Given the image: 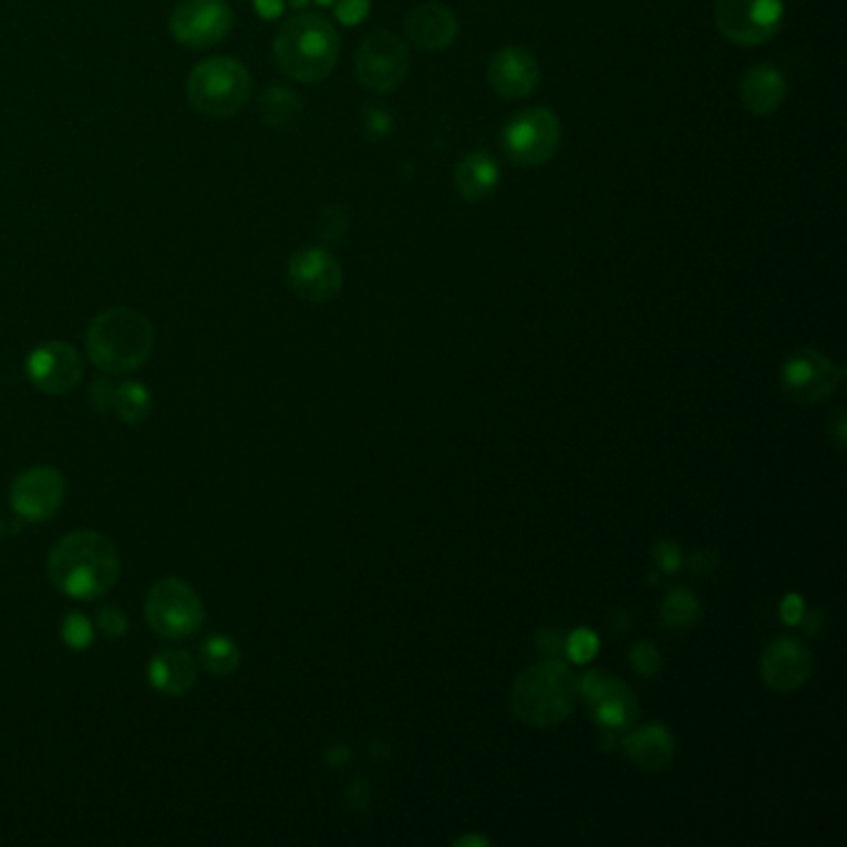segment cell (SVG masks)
Instances as JSON below:
<instances>
[{
    "instance_id": "6",
    "label": "cell",
    "mask_w": 847,
    "mask_h": 847,
    "mask_svg": "<svg viewBox=\"0 0 847 847\" xmlns=\"http://www.w3.org/2000/svg\"><path fill=\"white\" fill-rule=\"evenodd\" d=\"M559 140H562V127H559L555 112L533 107L507 122L503 149L519 167H539L557 155Z\"/></svg>"
},
{
    "instance_id": "23",
    "label": "cell",
    "mask_w": 847,
    "mask_h": 847,
    "mask_svg": "<svg viewBox=\"0 0 847 847\" xmlns=\"http://www.w3.org/2000/svg\"><path fill=\"white\" fill-rule=\"evenodd\" d=\"M301 112H303L301 97L291 93L289 87L271 85L264 90V95L259 97V115L269 127H279V130L291 127L299 122Z\"/></svg>"
},
{
    "instance_id": "4",
    "label": "cell",
    "mask_w": 847,
    "mask_h": 847,
    "mask_svg": "<svg viewBox=\"0 0 847 847\" xmlns=\"http://www.w3.org/2000/svg\"><path fill=\"white\" fill-rule=\"evenodd\" d=\"M579 696V681L565 661L545 659L537 667L525 669L513 683L509 703L519 719L535 729H549L562 723Z\"/></svg>"
},
{
    "instance_id": "17",
    "label": "cell",
    "mask_w": 847,
    "mask_h": 847,
    "mask_svg": "<svg viewBox=\"0 0 847 847\" xmlns=\"http://www.w3.org/2000/svg\"><path fill=\"white\" fill-rule=\"evenodd\" d=\"M487 80L495 93L505 100L533 95L539 85V63L525 48L507 45L489 60Z\"/></svg>"
},
{
    "instance_id": "20",
    "label": "cell",
    "mask_w": 847,
    "mask_h": 847,
    "mask_svg": "<svg viewBox=\"0 0 847 847\" xmlns=\"http://www.w3.org/2000/svg\"><path fill=\"white\" fill-rule=\"evenodd\" d=\"M624 746L644 771H663L673 761V738L669 729L659 726V723L631 731L624 738Z\"/></svg>"
},
{
    "instance_id": "24",
    "label": "cell",
    "mask_w": 847,
    "mask_h": 847,
    "mask_svg": "<svg viewBox=\"0 0 847 847\" xmlns=\"http://www.w3.org/2000/svg\"><path fill=\"white\" fill-rule=\"evenodd\" d=\"M701 619V605L699 599L691 595L689 589L676 587L663 597L661 605V621L671 629H686L693 627Z\"/></svg>"
},
{
    "instance_id": "32",
    "label": "cell",
    "mask_w": 847,
    "mask_h": 847,
    "mask_svg": "<svg viewBox=\"0 0 847 847\" xmlns=\"http://www.w3.org/2000/svg\"><path fill=\"white\" fill-rule=\"evenodd\" d=\"M565 641L567 637L559 634L557 629H543L537 637V649L545 659H559L562 661L565 654Z\"/></svg>"
},
{
    "instance_id": "7",
    "label": "cell",
    "mask_w": 847,
    "mask_h": 847,
    "mask_svg": "<svg viewBox=\"0 0 847 847\" xmlns=\"http://www.w3.org/2000/svg\"><path fill=\"white\" fill-rule=\"evenodd\" d=\"M145 611L155 634L165 639L192 637L204 621V605L199 595L182 579L157 581L149 589Z\"/></svg>"
},
{
    "instance_id": "2",
    "label": "cell",
    "mask_w": 847,
    "mask_h": 847,
    "mask_svg": "<svg viewBox=\"0 0 847 847\" xmlns=\"http://www.w3.org/2000/svg\"><path fill=\"white\" fill-rule=\"evenodd\" d=\"M341 53L339 30L323 16L303 13L279 28L273 60L286 78L299 83H321L333 73Z\"/></svg>"
},
{
    "instance_id": "1",
    "label": "cell",
    "mask_w": 847,
    "mask_h": 847,
    "mask_svg": "<svg viewBox=\"0 0 847 847\" xmlns=\"http://www.w3.org/2000/svg\"><path fill=\"white\" fill-rule=\"evenodd\" d=\"M48 575L68 597L97 599L115 587L120 577L117 547L93 529H78L50 549Z\"/></svg>"
},
{
    "instance_id": "43",
    "label": "cell",
    "mask_w": 847,
    "mask_h": 847,
    "mask_svg": "<svg viewBox=\"0 0 847 847\" xmlns=\"http://www.w3.org/2000/svg\"><path fill=\"white\" fill-rule=\"evenodd\" d=\"M316 3H319V6H331V3H335V0H316Z\"/></svg>"
},
{
    "instance_id": "30",
    "label": "cell",
    "mask_w": 847,
    "mask_h": 847,
    "mask_svg": "<svg viewBox=\"0 0 847 847\" xmlns=\"http://www.w3.org/2000/svg\"><path fill=\"white\" fill-rule=\"evenodd\" d=\"M629 659L641 676H654V673L661 669L659 651L654 644H649V641H639V644H634Z\"/></svg>"
},
{
    "instance_id": "27",
    "label": "cell",
    "mask_w": 847,
    "mask_h": 847,
    "mask_svg": "<svg viewBox=\"0 0 847 847\" xmlns=\"http://www.w3.org/2000/svg\"><path fill=\"white\" fill-rule=\"evenodd\" d=\"M599 651V639L595 631L589 629H577L571 631L565 641V654L575 661V663H587L597 657Z\"/></svg>"
},
{
    "instance_id": "19",
    "label": "cell",
    "mask_w": 847,
    "mask_h": 847,
    "mask_svg": "<svg viewBox=\"0 0 847 847\" xmlns=\"http://www.w3.org/2000/svg\"><path fill=\"white\" fill-rule=\"evenodd\" d=\"M788 85L775 68L758 65L746 73L741 83V100L753 115H773L783 105Z\"/></svg>"
},
{
    "instance_id": "10",
    "label": "cell",
    "mask_w": 847,
    "mask_h": 847,
    "mask_svg": "<svg viewBox=\"0 0 847 847\" xmlns=\"http://www.w3.org/2000/svg\"><path fill=\"white\" fill-rule=\"evenodd\" d=\"M407 70H411L407 45L388 30H378L365 38L355 58V73L361 85L371 93H391L403 83Z\"/></svg>"
},
{
    "instance_id": "25",
    "label": "cell",
    "mask_w": 847,
    "mask_h": 847,
    "mask_svg": "<svg viewBox=\"0 0 847 847\" xmlns=\"http://www.w3.org/2000/svg\"><path fill=\"white\" fill-rule=\"evenodd\" d=\"M112 411H117L122 421L130 425H137L142 421H147L152 413V395L147 391V385L142 383H125L117 385L115 391V405Z\"/></svg>"
},
{
    "instance_id": "13",
    "label": "cell",
    "mask_w": 847,
    "mask_h": 847,
    "mask_svg": "<svg viewBox=\"0 0 847 847\" xmlns=\"http://www.w3.org/2000/svg\"><path fill=\"white\" fill-rule=\"evenodd\" d=\"M65 499V479L55 467L40 465L30 467L23 475L16 477L10 487V505L16 513L30 519V523H43L50 519Z\"/></svg>"
},
{
    "instance_id": "28",
    "label": "cell",
    "mask_w": 847,
    "mask_h": 847,
    "mask_svg": "<svg viewBox=\"0 0 847 847\" xmlns=\"http://www.w3.org/2000/svg\"><path fill=\"white\" fill-rule=\"evenodd\" d=\"M63 639L68 647L73 649H87L90 644H93L95 639V629L93 624H90V619L83 617V614H70L65 621H63Z\"/></svg>"
},
{
    "instance_id": "11",
    "label": "cell",
    "mask_w": 847,
    "mask_h": 847,
    "mask_svg": "<svg viewBox=\"0 0 847 847\" xmlns=\"http://www.w3.org/2000/svg\"><path fill=\"white\" fill-rule=\"evenodd\" d=\"M843 378V369H838L828 355L813 349L795 351L785 359L781 369L783 393L800 405L828 401V397L838 391Z\"/></svg>"
},
{
    "instance_id": "36",
    "label": "cell",
    "mask_w": 847,
    "mask_h": 847,
    "mask_svg": "<svg viewBox=\"0 0 847 847\" xmlns=\"http://www.w3.org/2000/svg\"><path fill=\"white\" fill-rule=\"evenodd\" d=\"M115 391L117 388L112 385L110 381H97L95 388H93V403L100 413H107L112 411V405H115Z\"/></svg>"
},
{
    "instance_id": "12",
    "label": "cell",
    "mask_w": 847,
    "mask_h": 847,
    "mask_svg": "<svg viewBox=\"0 0 847 847\" xmlns=\"http://www.w3.org/2000/svg\"><path fill=\"white\" fill-rule=\"evenodd\" d=\"M286 279H289L291 291L301 301L326 303L341 291L343 269L331 251L321 247H303L289 259Z\"/></svg>"
},
{
    "instance_id": "35",
    "label": "cell",
    "mask_w": 847,
    "mask_h": 847,
    "mask_svg": "<svg viewBox=\"0 0 847 847\" xmlns=\"http://www.w3.org/2000/svg\"><path fill=\"white\" fill-rule=\"evenodd\" d=\"M365 127H369L371 137H381V135H385V132H391L393 120L388 117L383 110L371 107V110H365Z\"/></svg>"
},
{
    "instance_id": "31",
    "label": "cell",
    "mask_w": 847,
    "mask_h": 847,
    "mask_svg": "<svg viewBox=\"0 0 847 847\" xmlns=\"http://www.w3.org/2000/svg\"><path fill=\"white\" fill-rule=\"evenodd\" d=\"M654 559L657 565L669 571V575H673V571H679L683 557H681V549L676 543H671V539H661V543H657L654 547Z\"/></svg>"
},
{
    "instance_id": "15",
    "label": "cell",
    "mask_w": 847,
    "mask_h": 847,
    "mask_svg": "<svg viewBox=\"0 0 847 847\" xmlns=\"http://www.w3.org/2000/svg\"><path fill=\"white\" fill-rule=\"evenodd\" d=\"M28 375L40 391L50 395L70 393L83 378V361L75 345L65 341H48L30 353Z\"/></svg>"
},
{
    "instance_id": "33",
    "label": "cell",
    "mask_w": 847,
    "mask_h": 847,
    "mask_svg": "<svg viewBox=\"0 0 847 847\" xmlns=\"http://www.w3.org/2000/svg\"><path fill=\"white\" fill-rule=\"evenodd\" d=\"M369 10L371 0H341V3L335 6V18L345 25H359L361 20L369 16Z\"/></svg>"
},
{
    "instance_id": "40",
    "label": "cell",
    "mask_w": 847,
    "mask_h": 847,
    "mask_svg": "<svg viewBox=\"0 0 847 847\" xmlns=\"http://www.w3.org/2000/svg\"><path fill=\"white\" fill-rule=\"evenodd\" d=\"M835 437H838V447L845 445V413L840 411L838 415H835Z\"/></svg>"
},
{
    "instance_id": "29",
    "label": "cell",
    "mask_w": 847,
    "mask_h": 847,
    "mask_svg": "<svg viewBox=\"0 0 847 847\" xmlns=\"http://www.w3.org/2000/svg\"><path fill=\"white\" fill-rule=\"evenodd\" d=\"M349 209L341 207V204H333V207H329L323 211L321 217V234L323 239L329 241H339L343 239V234L349 231Z\"/></svg>"
},
{
    "instance_id": "39",
    "label": "cell",
    "mask_w": 847,
    "mask_h": 847,
    "mask_svg": "<svg viewBox=\"0 0 847 847\" xmlns=\"http://www.w3.org/2000/svg\"><path fill=\"white\" fill-rule=\"evenodd\" d=\"M349 748H345V746H333L329 753H326V758H329V763H333V765H343L345 761H349Z\"/></svg>"
},
{
    "instance_id": "18",
    "label": "cell",
    "mask_w": 847,
    "mask_h": 847,
    "mask_svg": "<svg viewBox=\"0 0 847 847\" xmlns=\"http://www.w3.org/2000/svg\"><path fill=\"white\" fill-rule=\"evenodd\" d=\"M457 18L441 3H423L405 18V33L421 50H443L457 38Z\"/></svg>"
},
{
    "instance_id": "16",
    "label": "cell",
    "mask_w": 847,
    "mask_h": 847,
    "mask_svg": "<svg viewBox=\"0 0 847 847\" xmlns=\"http://www.w3.org/2000/svg\"><path fill=\"white\" fill-rule=\"evenodd\" d=\"M813 671V657L798 639L793 637H778L771 641V647L765 649L761 661L763 681L768 683L773 691L788 693L798 691L805 681L810 679Z\"/></svg>"
},
{
    "instance_id": "34",
    "label": "cell",
    "mask_w": 847,
    "mask_h": 847,
    "mask_svg": "<svg viewBox=\"0 0 847 847\" xmlns=\"http://www.w3.org/2000/svg\"><path fill=\"white\" fill-rule=\"evenodd\" d=\"M97 624L107 637H122L127 631V617L117 607H105L97 614Z\"/></svg>"
},
{
    "instance_id": "8",
    "label": "cell",
    "mask_w": 847,
    "mask_h": 847,
    "mask_svg": "<svg viewBox=\"0 0 847 847\" xmlns=\"http://www.w3.org/2000/svg\"><path fill=\"white\" fill-rule=\"evenodd\" d=\"M234 28V10L224 0H179L169 16L172 38L192 50L221 43Z\"/></svg>"
},
{
    "instance_id": "14",
    "label": "cell",
    "mask_w": 847,
    "mask_h": 847,
    "mask_svg": "<svg viewBox=\"0 0 847 847\" xmlns=\"http://www.w3.org/2000/svg\"><path fill=\"white\" fill-rule=\"evenodd\" d=\"M579 693L597 713L605 729H627L637 719V696L617 676L605 671H589L579 683Z\"/></svg>"
},
{
    "instance_id": "9",
    "label": "cell",
    "mask_w": 847,
    "mask_h": 847,
    "mask_svg": "<svg viewBox=\"0 0 847 847\" xmlns=\"http://www.w3.org/2000/svg\"><path fill=\"white\" fill-rule=\"evenodd\" d=\"M783 23V0H716V25L731 43L763 45Z\"/></svg>"
},
{
    "instance_id": "37",
    "label": "cell",
    "mask_w": 847,
    "mask_h": 847,
    "mask_svg": "<svg viewBox=\"0 0 847 847\" xmlns=\"http://www.w3.org/2000/svg\"><path fill=\"white\" fill-rule=\"evenodd\" d=\"M805 614V605L798 595H788L781 605V617L785 624H800Z\"/></svg>"
},
{
    "instance_id": "21",
    "label": "cell",
    "mask_w": 847,
    "mask_h": 847,
    "mask_svg": "<svg viewBox=\"0 0 847 847\" xmlns=\"http://www.w3.org/2000/svg\"><path fill=\"white\" fill-rule=\"evenodd\" d=\"M455 185L457 192L463 194L467 202H485L493 197V192L499 185V167L497 162L485 155V152H473L461 159V165L455 169Z\"/></svg>"
},
{
    "instance_id": "26",
    "label": "cell",
    "mask_w": 847,
    "mask_h": 847,
    "mask_svg": "<svg viewBox=\"0 0 847 847\" xmlns=\"http://www.w3.org/2000/svg\"><path fill=\"white\" fill-rule=\"evenodd\" d=\"M199 661L202 667L217 673V676H227V673L237 671L239 661H241V654L237 644H234L231 639L227 637H211L202 644L199 649Z\"/></svg>"
},
{
    "instance_id": "3",
    "label": "cell",
    "mask_w": 847,
    "mask_h": 847,
    "mask_svg": "<svg viewBox=\"0 0 847 847\" xmlns=\"http://www.w3.org/2000/svg\"><path fill=\"white\" fill-rule=\"evenodd\" d=\"M87 355L107 373H132L149 359L155 349V329L135 309L102 311L87 329Z\"/></svg>"
},
{
    "instance_id": "38",
    "label": "cell",
    "mask_w": 847,
    "mask_h": 847,
    "mask_svg": "<svg viewBox=\"0 0 847 847\" xmlns=\"http://www.w3.org/2000/svg\"><path fill=\"white\" fill-rule=\"evenodd\" d=\"M257 10L261 18H277L283 10V6L281 0H257Z\"/></svg>"
},
{
    "instance_id": "22",
    "label": "cell",
    "mask_w": 847,
    "mask_h": 847,
    "mask_svg": "<svg viewBox=\"0 0 847 847\" xmlns=\"http://www.w3.org/2000/svg\"><path fill=\"white\" fill-rule=\"evenodd\" d=\"M149 681L162 693L182 696L197 681V663L192 661L187 651H162L149 663Z\"/></svg>"
},
{
    "instance_id": "5",
    "label": "cell",
    "mask_w": 847,
    "mask_h": 847,
    "mask_svg": "<svg viewBox=\"0 0 847 847\" xmlns=\"http://www.w3.org/2000/svg\"><path fill=\"white\" fill-rule=\"evenodd\" d=\"M251 75L239 60L211 58L192 70L187 78L189 105L204 117L227 120L247 107Z\"/></svg>"
},
{
    "instance_id": "41",
    "label": "cell",
    "mask_w": 847,
    "mask_h": 847,
    "mask_svg": "<svg viewBox=\"0 0 847 847\" xmlns=\"http://www.w3.org/2000/svg\"><path fill=\"white\" fill-rule=\"evenodd\" d=\"M455 845H457V847H465V845H479V847H487V845H489V840H487V838H475V835H465V838L455 840Z\"/></svg>"
},
{
    "instance_id": "42",
    "label": "cell",
    "mask_w": 847,
    "mask_h": 847,
    "mask_svg": "<svg viewBox=\"0 0 847 847\" xmlns=\"http://www.w3.org/2000/svg\"><path fill=\"white\" fill-rule=\"evenodd\" d=\"M289 3H291L293 8H303V6H309V0H289Z\"/></svg>"
}]
</instances>
